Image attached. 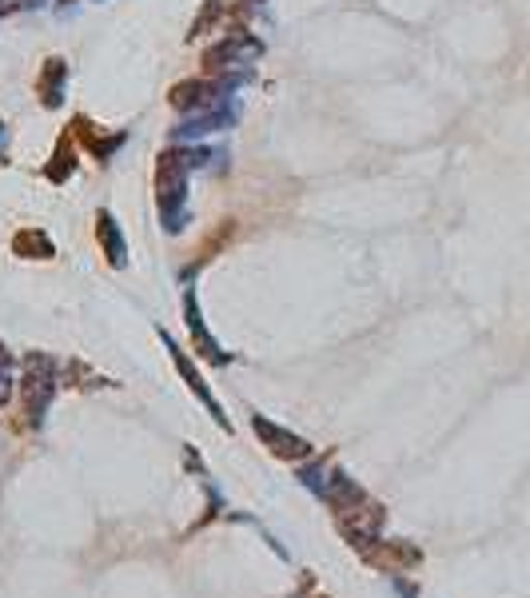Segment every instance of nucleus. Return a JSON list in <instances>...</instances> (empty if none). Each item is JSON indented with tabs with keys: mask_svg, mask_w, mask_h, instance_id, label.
Masks as SVG:
<instances>
[{
	"mask_svg": "<svg viewBox=\"0 0 530 598\" xmlns=\"http://www.w3.org/2000/svg\"><path fill=\"white\" fill-rule=\"evenodd\" d=\"M260 431H263V439H271V443H276V451H287V455H303V451H307L299 439H292V435H279V431H271L268 423H260Z\"/></svg>",
	"mask_w": 530,
	"mask_h": 598,
	"instance_id": "f03ea898",
	"label": "nucleus"
},
{
	"mask_svg": "<svg viewBox=\"0 0 530 598\" xmlns=\"http://www.w3.org/2000/svg\"><path fill=\"white\" fill-rule=\"evenodd\" d=\"M40 88H45L48 104H56V92L64 88V64H60V60H48V72H45V84H40Z\"/></svg>",
	"mask_w": 530,
	"mask_h": 598,
	"instance_id": "f257e3e1",
	"label": "nucleus"
}]
</instances>
